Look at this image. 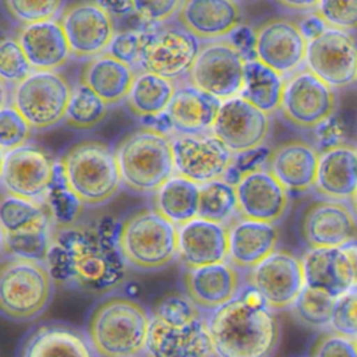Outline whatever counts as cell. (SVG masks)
<instances>
[{
  "label": "cell",
  "instance_id": "obj_29",
  "mask_svg": "<svg viewBox=\"0 0 357 357\" xmlns=\"http://www.w3.org/2000/svg\"><path fill=\"white\" fill-rule=\"evenodd\" d=\"M17 40L35 71H56L71 56L67 38L57 20L22 25Z\"/></svg>",
  "mask_w": 357,
  "mask_h": 357
},
{
  "label": "cell",
  "instance_id": "obj_49",
  "mask_svg": "<svg viewBox=\"0 0 357 357\" xmlns=\"http://www.w3.org/2000/svg\"><path fill=\"white\" fill-rule=\"evenodd\" d=\"M269 153L271 151L264 145L251 151L234 153L233 163L227 170L226 176L223 177V180L236 185L244 176L262 169V165L266 163Z\"/></svg>",
  "mask_w": 357,
  "mask_h": 357
},
{
  "label": "cell",
  "instance_id": "obj_35",
  "mask_svg": "<svg viewBox=\"0 0 357 357\" xmlns=\"http://www.w3.org/2000/svg\"><path fill=\"white\" fill-rule=\"evenodd\" d=\"M54 222L50 212L17 231L1 234V252L8 258L45 262L52 245Z\"/></svg>",
  "mask_w": 357,
  "mask_h": 357
},
{
  "label": "cell",
  "instance_id": "obj_24",
  "mask_svg": "<svg viewBox=\"0 0 357 357\" xmlns=\"http://www.w3.org/2000/svg\"><path fill=\"white\" fill-rule=\"evenodd\" d=\"M144 357H215L206 317L187 326H169L151 317Z\"/></svg>",
  "mask_w": 357,
  "mask_h": 357
},
{
  "label": "cell",
  "instance_id": "obj_26",
  "mask_svg": "<svg viewBox=\"0 0 357 357\" xmlns=\"http://www.w3.org/2000/svg\"><path fill=\"white\" fill-rule=\"evenodd\" d=\"M177 20L197 39L219 40L240 26L241 10L230 0H188L181 3Z\"/></svg>",
  "mask_w": 357,
  "mask_h": 357
},
{
  "label": "cell",
  "instance_id": "obj_5",
  "mask_svg": "<svg viewBox=\"0 0 357 357\" xmlns=\"http://www.w3.org/2000/svg\"><path fill=\"white\" fill-rule=\"evenodd\" d=\"M123 184L135 192H156L174 173L172 138L145 127L128 132L114 149Z\"/></svg>",
  "mask_w": 357,
  "mask_h": 357
},
{
  "label": "cell",
  "instance_id": "obj_31",
  "mask_svg": "<svg viewBox=\"0 0 357 357\" xmlns=\"http://www.w3.org/2000/svg\"><path fill=\"white\" fill-rule=\"evenodd\" d=\"M314 188L326 199H351L357 191V149L343 144L321 151Z\"/></svg>",
  "mask_w": 357,
  "mask_h": 357
},
{
  "label": "cell",
  "instance_id": "obj_8",
  "mask_svg": "<svg viewBox=\"0 0 357 357\" xmlns=\"http://www.w3.org/2000/svg\"><path fill=\"white\" fill-rule=\"evenodd\" d=\"M73 88L57 71H31L14 85L11 103L32 130L50 128L66 119Z\"/></svg>",
  "mask_w": 357,
  "mask_h": 357
},
{
  "label": "cell",
  "instance_id": "obj_19",
  "mask_svg": "<svg viewBox=\"0 0 357 357\" xmlns=\"http://www.w3.org/2000/svg\"><path fill=\"white\" fill-rule=\"evenodd\" d=\"M307 45L298 24L287 18H269L255 29L257 60L280 75L298 71L305 63Z\"/></svg>",
  "mask_w": 357,
  "mask_h": 357
},
{
  "label": "cell",
  "instance_id": "obj_12",
  "mask_svg": "<svg viewBox=\"0 0 357 357\" xmlns=\"http://www.w3.org/2000/svg\"><path fill=\"white\" fill-rule=\"evenodd\" d=\"M57 21L67 38L71 56L93 59L107 52L116 32L113 17L100 1H74L64 6Z\"/></svg>",
  "mask_w": 357,
  "mask_h": 357
},
{
  "label": "cell",
  "instance_id": "obj_28",
  "mask_svg": "<svg viewBox=\"0 0 357 357\" xmlns=\"http://www.w3.org/2000/svg\"><path fill=\"white\" fill-rule=\"evenodd\" d=\"M220 105L209 93L184 84L176 89L165 116L176 135H199L212 131Z\"/></svg>",
  "mask_w": 357,
  "mask_h": 357
},
{
  "label": "cell",
  "instance_id": "obj_1",
  "mask_svg": "<svg viewBox=\"0 0 357 357\" xmlns=\"http://www.w3.org/2000/svg\"><path fill=\"white\" fill-rule=\"evenodd\" d=\"M46 265L54 283L93 294L112 291L126 278L117 244L85 225L54 229Z\"/></svg>",
  "mask_w": 357,
  "mask_h": 357
},
{
  "label": "cell",
  "instance_id": "obj_44",
  "mask_svg": "<svg viewBox=\"0 0 357 357\" xmlns=\"http://www.w3.org/2000/svg\"><path fill=\"white\" fill-rule=\"evenodd\" d=\"M8 13L22 25L54 20L61 13L63 1L57 0H8L3 3Z\"/></svg>",
  "mask_w": 357,
  "mask_h": 357
},
{
  "label": "cell",
  "instance_id": "obj_53",
  "mask_svg": "<svg viewBox=\"0 0 357 357\" xmlns=\"http://www.w3.org/2000/svg\"><path fill=\"white\" fill-rule=\"evenodd\" d=\"M317 130V141L322 145V151L329 149L332 146L343 145V128L342 124L332 116L329 120H326L324 124L315 128Z\"/></svg>",
  "mask_w": 357,
  "mask_h": 357
},
{
  "label": "cell",
  "instance_id": "obj_25",
  "mask_svg": "<svg viewBox=\"0 0 357 357\" xmlns=\"http://www.w3.org/2000/svg\"><path fill=\"white\" fill-rule=\"evenodd\" d=\"M319 153L314 145L305 141H284L271 151L266 170L287 191L304 192L315 187Z\"/></svg>",
  "mask_w": 357,
  "mask_h": 357
},
{
  "label": "cell",
  "instance_id": "obj_22",
  "mask_svg": "<svg viewBox=\"0 0 357 357\" xmlns=\"http://www.w3.org/2000/svg\"><path fill=\"white\" fill-rule=\"evenodd\" d=\"M238 216L275 225L289 205V191L266 169L244 176L236 185Z\"/></svg>",
  "mask_w": 357,
  "mask_h": 357
},
{
  "label": "cell",
  "instance_id": "obj_52",
  "mask_svg": "<svg viewBox=\"0 0 357 357\" xmlns=\"http://www.w3.org/2000/svg\"><path fill=\"white\" fill-rule=\"evenodd\" d=\"M230 42L238 50V53L244 57L245 61L257 59V52H255V29H251L250 26H245V25H240L231 33Z\"/></svg>",
  "mask_w": 357,
  "mask_h": 357
},
{
  "label": "cell",
  "instance_id": "obj_40",
  "mask_svg": "<svg viewBox=\"0 0 357 357\" xmlns=\"http://www.w3.org/2000/svg\"><path fill=\"white\" fill-rule=\"evenodd\" d=\"M45 202L50 211V215L53 218L56 227L74 225L82 208V202L68 188L59 160L54 165L53 183L46 194Z\"/></svg>",
  "mask_w": 357,
  "mask_h": 357
},
{
  "label": "cell",
  "instance_id": "obj_7",
  "mask_svg": "<svg viewBox=\"0 0 357 357\" xmlns=\"http://www.w3.org/2000/svg\"><path fill=\"white\" fill-rule=\"evenodd\" d=\"M54 280L45 262L8 258L0 268V310L15 322L38 318L53 296Z\"/></svg>",
  "mask_w": 357,
  "mask_h": 357
},
{
  "label": "cell",
  "instance_id": "obj_39",
  "mask_svg": "<svg viewBox=\"0 0 357 357\" xmlns=\"http://www.w3.org/2000/svg\"><path fill=\"white\" fill-rule=\"evenodd\" d=\"M107 113V105L88 86L77 84L73 88L64 123L77 130H89L98 126Z\"/></svg>",
  "mask_w": 357,
  "mask_h": 357
},
{
  "label": "cell",
  "instance_id": "obj_50",
  "mask_svg": "<svg viewBox=\"0 0 357 357\" xmlns=\"http://www.w3.org/2000/svg\"><path fill=\"white\" fill-rule=\"evenodd\" d=\"M144 31H123L114 35L107 53H110L117 60L128 64V66H137L139 60V53L144 42Z\"/></svg>",
  "mask_w": 357,
  "mask_h": 357
},
{
  "label": "cell",
  "instance_id": "obj_23",
  "mask_svg": "<svg viewBox=\"0 0 357 357\" xmlns=\"http://www.w3.org/2000/svg\"><path fill=\"white\" fill-rule=\"evenodd\" d=\"M177 257L184 268L226 262L229 258V226L201 218L177 226Z\"/></svg>",
  "mask_w": 357,
  "mask_h": 357
},
{
  "label": "cell",
  "instance_id": "obj_34",
  "mask_svg": "<svg viewBox=\"0 0 357 357\" xmlns=\"http://www.w3.org/2000/svg\"><path fill=\"white\" fill-rule=\"evenodd\" d=\"M176 89L174 81L148 71H139L135 74L126 103L130 112L138 117H158L167 110Z\"/></svg>",
  "mask_w": 357,
  "mask_h": 357
},
{
  "label": "cell",
  "instance_id": "obj_4",
  "mask_svg": "<svg viewBox=\"0 0 357 357\" xmlns=\"http://www.w3.org/2000/svg\"><path fill=\"white\" fill-rule=\"evenodd\" d=\"M68 188L82 205L109 202L121 188L123 180L114 151L98 139L71 145L59 159Z\"/></svg>",
  "mask_w": 357,
  "mask_h": 357
},
{
  "label": "cell",
  "instance_id": "obj_47",
  "mask_svg": "<svg viewBox=\"0 0 357 357\" xmlns=\"http://www.w3.org/2000/svg\"><path fill=\"white\" fill-rule=\"evenodd\" d=\"M310 357H357V337L324 332L314 342Z\"/></svg>",
  "mask_w": 357,
  "mask_h": 357
},
{
  "label": "cell",
  "instance_id": "obj_36",
  "mask_svg": "<svg viewBox=\"0 0 357 357\" xmlns=\"http://www.w3.org/2000/svg\"><path fill=\"white\" fill-rule=\"evenodd\" d=\"M284 89L283 77L259 60H248L244 67V86L240 96L271 114L280 110Z\"/></svg>",
  "mask_w": 357,
  "mask_h": 357
},
{
  "label": "cell",
  "instance_id": "obj_32",
  "mask_svg": "<svg viewBox=\"0 0 357 357\" xmlns=\"http://www.w3.org/2000/svg\"><path fill=\"white\" fill-rule=\"evenodd\" d=\"M134 78L132 67L107 52L88 60L79 74V82L92 89L107 106L127 99Z\"/></svg>",
  "mask_w": 357,
  "mask_h": 357
},
{
  "label": "cell",
  "instance_id": "obj_15",
  "mask_svg": "<svg viewBox=\"0 0 357 357\" xmlns=\"http://www.w3.org/2000/svg\"><path fill=\"white\" fill-rule=\"evenodd\" d=\"M247 283L273 312L291 308L305 287L303 262L289 251L276 250L248 272Z\"/></svg>",
  "mask_w": 357,
  "mask_h": 357
},
{
  "label": "cell",
  "instance_id": "obj_46",
  "mask_svg": "<svg viewBox=\"0 0 357 357\" xmlns=\"http://www.w3.org/2000/svg\"><path fill=\"white\" fill-rule=\"evenodd\" d=\"M315 13L331 29L350 32L357 28V0L353 1H318Z\"/></svg>",
  "mask_w": 357,
  "mask_h": 357
},
{
  "label": "cell",
  "instance_id": "obj_13",
  "mask_svg": "<svg viewBox=\"0 0 357 357\" xmlns=\"http://www.w3.org/2000/svg\"><path fill=\"white\" fill-rule=\"evenodd\" d=\"M170 138L174 173L199 185L222 180L233 163L234 153L212 132Z\"/></svg>",
  "mask_w": 357,
  "mask_h": 357
},
{
  "label": "cell",
  "instance_id": "obj_57",
  "mask_svg": "<svg viewBox=\"0 0 357 357\" xmlns=\"http://www.w3.org/2000/svg\"><path fill=\"white\" fill-rule=\"evenodd\" d=\"M350 202H351V211H353V213H354L356 218H357V191H356V194L353 195V198L350 199Z\"/></svg>",
  "mask_w": 357,
  "mask_h": 357
},
{
  "label": "cell",
  "instance_id": "obj_6",
  "mask_svg": "<svg viewBox=\"0 0 357 357\" xmlns=\"http://www.w3.org/2000/svg\"><path fill=\"white\" fill-rule=\"evenodd\" d=\"M116 244L126 265L158 271L177 257V226L156 209L142 208L121 222Z\"/></svg>",
  "mask_w": 357,
  "mask_h": 357
},
{
  "label": "cell",
  "instance_id": "obj_17",
  "mask_svg": "<svg viewBox=\"0 0 357 357\" xmlns=\"http://www.w3.org/2000/svg\"><path fill=\"white\" fill-rule=\"evenodd\" d=\"M269 128V114L238 95L222 102L212 134L233 153H241L262 146Z\"/></svg>",
  "mask_w": 357,
  "mask_h": 357
},
{
  "label": "cell",
  "instance_id": "obj_45",
  "mask_svg": "<svg viewBox=\"0 0 357 357\" xmlns=\"http://www.w3.org/2000/svg\"><path fill=\"white\" fill-rule=\"evenodd\" d=\"M32 127L13 105H3L0 110V146L1 153L26 144Z\"/></svg>",
  "mask_w": 357,
  "mask_h": 357
},
{
  "label": "cell",
  "instance_id": "obj_56",
  "mask_svg": "<svg viewBox=\"0 0 357 357\" xmlns=\"http://www.w3.org/2000/svg\"><path fill=\"white\" fill-rule=\"evenodd\" d=\"M279 4L294 11H310V13H315L318 7V1H280Z\"/></svg>",
  "mask_w": 357,
  "mask_h": 357
},
{
  "label": "cell",
  "instance_id": "obj_20",
  "mask_svg": "<svg viewBox=\"0 0 357 357\" xmlns=\"http://www.w3.org/2000/svg\"><path fill=\"white\" fill-rule=\"evenodd\" d=\"M305 286L333 297L357 289V244L308 250L303 259Z\"/></svg>",
  "mask_w": 357,
  "mask_h": 357
},
{
  "label": "cell",
  "instance_id": "obj_27",
  "mask_svg": "<svg viewBox=\"0 0 357 357\" xmlns=\"http://www.w3.org/2000/svg\"><path fill=\"white\" fill-rule=\"evenodd\" d=\"M17 357H96L85 333L63 322L32 328L21 340Z\"/></svg>",
  "mask_w": 357,
  "mask_h": 357
},
{
  "label": "cell",
  "instance_id": "obj_14",
  "mask_svg": "<svg viewBox=\"0 0 357 357\" xmlns=\"http://www.w3.org/2000/svg\"><path fill=\"white\" fill-rule=\"evenodd\" d=\"M54 162L39 146L25 144L1 153L4 194L29 201H45L53 183Z\"/></svg>",
  "mask_w": 357,
  "mask_h": 357
},
{
  "label": "cell",
  "instance_id": "obj_30",
  "mask_svg": "<svg viewBox=\"0 0 357 357\" xmlns=\"http://www.w3.org/2000/svg\"><path fill=\"white\" fill-rule=\"evenodd\" d=\"M279 231L275 225L238 218L229 226V258L237 269L251 271L276 250Z\"/></svg>",
  "mask_w": 357,
  "mask_h": 357
},
{
  "label": "cell",
  "instance_id": "obj_9",
  "mask_svg": "<svg viewBox=\"0 0 357 357\" xmlns=\"http://www.w3.org/2000/svg\"><path fill=\"white\" fill-rule=\"evenodd\" d=\"M201 46L199 39L180 24L145 29L137 66L139 71L174 81L188 75Z\"/></svg>",
  "mask_w": 357,
  "mask_h": 357
},
{
  "label": "cell",
  "instance_id": "obj_37",
  "mask_svg": "<svg viewBox=\"0 0 357 357\" xmlns=\"http://www.w3.org/2000/svg\"><path fill=\"white\" fill-rule=\"evenodd\" d=\"M238 213L236 187L226 180H216L201 185L198 216L201 219L225 225Z\"/></svg>",
  "mask_w": 357,
  "mask_h": 357
},
{
  "label": "cell",
  "instance_id": "obj_54",
  "mask_svg": "<svg viewBox=\"0 0 357 357\" xmlns=\"http://www.w3.org/2000/svg\"><path fill=\"white\" fill-rule=\"evenodd\" d=\"M297 24H298V28H300V31H301V33H303V36L305 38L307 42H311V40L317 39L318 36H321L328 29L325 21L317 13L307 14Z\"/></svg>",
  "mask_w": 357,
  "mask_h": 357
},
{
  "label": "cell",
  "instance_id": "obj_38",
  "mask_svg": "<svg viewBox=\"0 0 357 357\" xmlns=\"http://www.w3.org/2000/svg\"><path fill=\"white\" fill-rule=\"evenodd\" d=\"M335 304L336 297L305 286L290 311L301 325L312 329H324L331 326Z\"/></svg>",
  "mask_w": 357,
  "mask_h": 357
},
{
  "label": "cell",
  "instance_id": "obj_21",
  "mask_svg": "<svg viewBox=\"0 0 357 357\" xmlns=\"http://www.w3.org/2000/svg\"><path fill=\"white\" fill-rule=\"evenodd\" d=\"M184 294L204 312H213L234 300L241 290V276L230 262L199 268H184L181 273Z\"/></svg>",
  "mask_w": 357,
  "mask_h": 357
},
{
  "label": "cell",
  "instance_id": "obj_55",
  "mask_svg": "<svg viewBox=\"0 0 357 357\" xmlns=\"http://www.w3.org/2000/svg\"><path fill=\"white\" fill-rule=\"evenodd\" d=\"M100 4L112 17H121L134 11V1H100Z\"/></svg>",
  "mask_w": 357,
  "mask_h": 357
},
{
  "label": "cell",
  "instance_id": "obj_16",
  "mask_svg": "<svg viewBox=\"0 0 357 357\" xmlns=\"http://www.w3.org/2000/svg\"><path fill=\"white\" fill-rule=\"evenodd\" d=\"M305 68L331 88H344L357 79V42L349 32L328 28L308 42Z\"/></svg>",
  "mask_w": 357,
  "mask_h": 357
},
{
  "label": "cell",
  "instance_id": "obj_48",
  "mask_svg": "<svg viewBox=\"0 0 357 357\" xmlns=\"http://www.w3.org/2000/svg\"><path fill=\"white\" fill-rule=\"evenodd\" d=\"M331 328L333 332L357 337V289L336 298Z\"/></svg>",
  "mask_w": 357,
  "mask_h": 357
},
{
  "label": "cell",
  "instance_id": "obj_43",
  "mask_svg": "<svg viewBox=\"0 0 357 357\" xmlns=\"http://www.w3.org/2000/svg\"><path fill=\"white\" fill-rule=\"evenodd\" d=\"M32 70L20 42L15 38H3L0 43V75L1 81L17 85Z\"/></svg>",
  "mask_w": 357,
  "mask_h": 357
},
{
  "label": "cell",
  "instance_id": "obj_41",
  "mask_svg": "<svg viewBox=\"0 0 357 357\" xmlns=\"http://www.w3.org/2000/svg\"><path fill=\"white\" fill-rule=\"evenodd\" d=\"M45 201H29L4 194L0 202L1 234L17 231L29 226L49 213Z\"/></svg>",
  "mask_w": 357,
  "mask_h": 357
},
{
  "label": "cell",
  "instance_id": "obj_51",
  "mask_svg": "<svg viewBox=\"0 0 357 357\" xmlns=\"http://www.w3.org/2000/svg\"><path fill=\"white\" fill-rule=\"evenodd\" d=\"M183 1H134V13L145 22H165L174 13H178Z\"/></svg>",
  "mask_w": 357,
  "mask_h": 357
},
{
  "label": "cell",
  "instance_id": "obj_3",
  "mask_svg": "<svg viewBox=\"0 0 357 357\" xmlns=\"http://www.w3.org/2000/svg\"><path fill=\"white\" fill-rule=\"evenodd\" d=\"M151 312L138 301L119 294L103 297L91 310L85 335L96 357L144 354Z\"/></svg>",
  "mask_w": 357,
  "mask_h": 357
},
{
  "label": "cell",
  "instance_id": "obj_42",
  "mask_svg": "<svg viewBox=\"0 0 357 357\" xmlns=\"http://www.w3.org/2000/svg\"><path fill=\"white\" fill-rule=\"evenodd\" d=\"M151 317L169 326H187L204 314L185 294L170 293L155 303Z\"/></svg>",
  "mask_w": 357,
  "mask_h": 357
},
{
  "label": "cell",
  "instance_id": "obj_18",
  "mask_svg": "<svg viewBox=\"0 0 357 357\" xmlns=\"http://www.w3.org/2000/svg\"><path fill=\"white\" fill-rule=\"evenodd\" d=\"M300 233L310 250L342 248L357 238V218L342 201H315L304 209Z\"/></svg>",
  "mask_w": 357,
  "mask_h": 357
},
{
  "label": "cell",
  "instance_id": "obj_33",
  "mask_svg": "<svg viewBox=\"0 0 357 357\" xmlns=\"http://www.w3.org/2000/svg\"><path fill=\"white\" fill-rule=\"evenodd\" d=\"M199 195V184L173 174L153 194V209L176 226H180L198 216Z\"/></svg>",
  "mask_w": 357,
  "mask_h": 357
},
{
  "label": "cell",
  "instance_id": "obj_58",
  "mask_svg": "<svg viewBox=\"0 0 357 357\" xmlns=\"http://www.w3.org/2000/svg\"><path fill=\"white\" fill-rule=\"evenodd\" d=\"M354 84H356V85H357V79H356V82H354Z\"/></svg>",
  "mask_w": 357,
  "mask_h": 357
},
{
  "label": "cell",
  "instance_id": "obj_2",
  "mask_svg": "<svg viewBox=\"0 0 357 357\" xmlns=\"http://www.w3.org/2000/svg\"><path fill=\"white\" fill-rule=\"evenodd\" d=\"M206 326L215 357H272L280 342L275 312L250 286L209 312Z\"/></svg>",
  "mask_w": 357,
  "mask_h": 357
},
{
  "label": "cell",
  "instance_id": "obj_59",
  "mask_svg": "<svg viewBox=\"0 0 357 357\" xmlns=\"http://www.w3.org/2000/svg\"><path fill=\"white\" fill-rule=\"evenodd\" d=\"M139 357H141V356H139Z\"/></svg>",
  "mask_w": 357,
  "mask_h": 357
},
{
  "label": "cell",
  "instance_id": "obj_11",
  "mask_svg": "<svg viewBox=\"0 0 357 357\" xmlns=\"http://www.w3.org/2000/svg\"><path fill=\"white\" fill-rule=\"evenodd\" d=\"M336 109L333 88L307 68L290 74L284 79L280 113L298 128H317L329 120Z\"/></svg>",
  "mask_w": 357,
  "mask_h": 357
},
{
  "label": "cell",
  "instance_id": "obj_10",
  "mask_svg": "<svg viewBox=\"0 0 357 357\" xmlns=\"http://www.w3.org/2000/svg\"><path fill=\"white\" fill-rule=\"evenodd\" d=\"M244 57L230 40H212L201 46L187 82L225 102L240 95L244 86Z\"/></svg>",
  "mask_w": 357,
  "mask_h": 357
}]
</instances>
